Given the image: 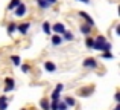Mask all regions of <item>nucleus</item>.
Segmentation results:
<instances>
[{
	"label": "nucleus",
	"mask_w": 120,
	"mask_h": 110,
	"mask_svg": "<svg viewBox=\"0 0 120 110\" xmlns=\"http://www.w3.org/2000/svg\"><path fill=\"white\" fill-rule=\"evenodd\" d=\"M93 49L94 51H100V52H109L111 51V43L106 41V38L103 35H97L96 40H94Z\"/></svg>",
	"instance_id": "nucleus-1"
},
{
	"label": "nucleus",
	"mask_w": 120,
	"mask_h": 110,
	"mask_svg": "<svg viewBox=\"0 0 120 110\" xmlns=\"http://www.w3.org/2000/svg\"><path fill=\"white\" fill-rule=\"evenodd\" d=\"M62 89H64V86H62V84H58V86H56V89L52 92V101H56V102L59 101V95H61Z\"/></svg>",
	"instance_id": "nucleus-2"
},
{
	"label": "nucleus",
	"mask_w": 120,
	"mask_h": 110,
	"mask_svg": "<svg viewBox=\"0 0 120 110\" xmlns=\"http://www.w3.org/2000/svg\"><path fill=\"white\" fill-rule=\"evenodd\" d=\"M82 66L84 67H88V69H96L97 67V61L94 58H87L82 61Z\"/></svg>",
	"instance_id": "nucleus-3"
},
{
	"label": "nucleus",
	"mask_w": 120,
	"mask_h": 110,
	"mask_svg": "<svg viewBox=\"0 0 120 110\" xmlns=\"http://www.w3.org/2000/svg\"><path fill=\"white\" fill-rule=\"evenodd\" d=\"M15 17H23V15H26V5L24 3H20V5L15 8Z\"/></svg>",
	"instance_id": "nucleus-4"
},
{
	"label": "nucleus",
	"mask_w": 120,
	"mask_h": 110,
	"mask_svg": "<svg viewBox=\"0 0 120 110\" xmlns=\"http://www.w3.org/2000/svg\"><path fill=\"white\" fill-rule=\"evenodd\" d=\"M79 15H81V17H82V18H84V20H85V21H87V24H88V26H90V28H93V26H94V20H93V18H91V17H90V15H88V14H87V12H84V11H81V12H79Z\"/></svg>",
	"instance_id": "nucleus-5"
},
{
	"label": "nucleus",
	"mask_w": 120,
	"mask_h": 110,
	"mask_svg": "<svg viewBox=\"0 0 120 110\" xmlns=\"http://www.w3.org/2000/svg\"><path fill=\"white\" fill-rule=\"evenodd\" d=\"M5 83H6V86H5V89H3V90H5V92H9V90H12V89H14V80H12V78H6V80H5Z\"/></svg>",
	"instance_id": "nucleus-6"
},
{
	"label": "nucleus",
	"mask_w": 120,
	"mask_h": 110,
	"mask_svg": "<svg viewBox=\"0 0 120 110\" xmlns=\"http://www.w3.org/2000/svg\"><path fill=\"white\" fill-rule=\"evenodd\" d=\"M52 29L55 31L56 34H64V32H65V26H64L62 23H56V24H53Z\"/></svg>",
	"instance_id": "nucleus-7"
},
{
	"label": "nucleus",
	"mask_w": 120,
	"mask_h": 110,
	"mask_svg": "<svg viewBox=\"0 0 120 110\" xmlns=\"http://www.w3.org/2000/svg\"><path fill=\"white\" fill-rule=\"evenodd\" d=\"M44 69H46L47 72H55L56 70V64L52 61H46L44 63Z\"/></svg>",
	"instance_id": "nucleus-8"
},
{
	"label": "nucleus",
	"mask_w": 120,
	"mask_h": 110,
	"mask_svg": "<svg viewBox=\"0 0 120 110\" xmlns=\"http://www.w3.org/2000/svg\"><path fill=\"white\" fill-rule=\"evenodd\" d=\"M29 28H30V23H21V24H17V29L20 31L21 34H26L27 31H29Z\"/></svg>",
	"instance_id": "nucleus-9"
},
{
	"label": "nucleus",
	"mask_w": 120,
	"mask_h": 110,
	"mask_svg": "<svg viewBox=\"0 0 120 110\" xmlns=\"http://www.w3.org/2000/svg\"><path fill=\"white\" fill-rule=\"evenodd\" d=\"M93 90H94V87H88V89H81L78 93H79L81 96H90L91 93H93Z\"/></svg>",
	"instance_id": "nucleus-10"
},
{
	"label": "nucleus",
	"mask_w": 120,
	"mask_h": 110,
	"mask_svg": "<svg viewBox=\"0 0 120 110\" xmlns=\"http://www.w3.org/2000/svg\"><path fill=\"white\" fill-rule=\"evenodd\" d=\"M37 5H38L41 9H49L50 6H52L49 2H47V0H37Z\"/></svg>",
	"instance_id": "nucleus-11"
},
{
	"label": "nucleus",
	"mask_w": 120,
	"mask_h": 110,
	"mask_svg": "<svg viewBox=\"0 0 120 110\" xmlns=\"http://www.w3.org/2000/svg\"><path fill=\"white\" fill-rule=\"evenodd\" d=\"M62 43V38L59 37V34H55V35H52V45L53 46H59Z\"/></svg>",
	"instance_id": "nucleus-12"
},
{
	"label": "nucleus",
	"mask_w": 120,
	"mask_h": 110,
	"mask_svg": "<svg viewBox=\"0 0 120 110\" xmlns=\"http://www.w3.org/2000/svg\"><path fill=\"white\" fill-rule=\"evenodd\" d=\"M8 96H0V110H6L8 107Z\"/></svg>",
	"instance_id": "nucleus-13"
},
{
	"label": "nucleus",
	"mask_w": 120,
	"mask_h": 110,
	"mask_svg": "<svg viewBox=\"0 0 120 110\" xmlns=\"http://www.w3.org/2000/svg\"><path fill=\"white\" fill-rule=\"evenodd\" d=\"M40 106H41V109H43V110H50V102L47 101L46 98H43L40 101Z\"/></svg>",
	"instance_id": "nucleus-14"
},
{
	"label": "nucleus",
	"mask_w": 120,
	"mask_h": 110,
	"mask_svg": "<svg viewBox=\"0 0 120 110\" xmlns=\"http://www.w3.org/2000/svg\"><path fill=\"white\" fill-rule=\"evenodd\" d=\"M6 31H8L9 35H12V34L17 31V24H15V23H9V24H8V28H6Z\"/></svg>",
	"instance_id": "nucleus-15"
},
{
	"label": "nucleus",
	"mask_w": 120,
	"mask_h": 110,
	"mask_svg": "<svg viewBox=\"0 0 120 110\" xmlns=\"http://www.w3.org/2000/svg\"><path fill=\"white\" fill-rule=\"evenodd\" d=\"M79 29H81V32H82V34H85V35H88V34L91 32V28L88 26V24H82Z\"/></svg>",
	"instance_id": "nucleus-16"
},
{
	"label": "nucleus",
	"mask_w": 120,
	"mask_h": 110,
	"mask_svg": "<svg viewBox=\"0 0 120 110\" xmlns=\"http://www.w3.org/2000/svg\"><path fill=\"white\" fill-rule=\"evenodd\" d=\"M18 5H20V0H11V3L8 5V9L9 11H11V9H15Z\"/></svg>",
	"instance_id": "nucleus-17"
},
{
	"label": "nucleus",
	"mask_w": 120,
	"mask_h": 110,
	"mask_svg": "<svg viewBox=\"0 0 120 110\" xmlns=\"http://www.w3.org/2000/svg\"><path fill=\"white\" fill-rule=\"evenodd\" d=\"M50 31H52V28H50V23H49V21H44V23H43V32L50 34Z\"/></svg>",
	"instance_id": "nucleus-18"
},
{
	"label": "nucleus",
	"mask_w": 120,
	"mask_h": 110,
	"mask_svg": "<svg viewBox=\"0 0 120 110\" xmlns=\"http://www.w3.org/2000/svg\"><path fill=\"white\" fill-rule=\"evenodd\" d=\"M64 102H65L67 106H71V107H73V106H76V101H75L71 96H67V98L64 99Z\"/></svg>",
	"instance_id": "nucleus-19"
},
{
	"label": "nucleus",
	"mask_w": 120,
	"mask_h": 110,
	"mask_svg": "<svg viewBox=\"0 0 120 110\" xmlns=\"http://www.w3.org/2000/svg\"><path fill=\"white\" fill-rule=\"evenodd\" d=\"M11 61H12V64H14V66H20V61H21V60H20V57L12 55L11 57Z\"/></svg>",
	"instance_id": "nucleus-20"
},
{
	"label": "nucleus",
	"mask_w": 120,
	"mask_h": 110,
	"mask_svg": "<svg viewBox=\"0 0 120 110\" xmlns=\"http://www.w3.org/2000/svg\"><path fill=\"white\" fill-rule=\"evenodd\" d=\"M87 48H90V49H93V45H94V38H91V37H88L87 38Z\"/></svg>",
	"instance_id": "nucleus-21"
},
{
	"label": "nucleus",
	"mask_w": 120,
	"mask_h": 110,
	"mask_svg": "<svg viewBox=\"0 0 120 110\" xmlns=\"http://www.w3.org/2000/svg\"><path fill=\"white\" fill-rule=\"evenodd\" d=\"M68 106L65 104V102H58V106H56V110H67Z\"/></svg>",
	"instance_id": "nucleus-22"
},
{
	"label": "nucleus",
	"mask_w": 120,
	"mask_h": 110,
	"mask_svg": "<svg viewBox=\"0 0 120 110\" xmlns=\"http://www.w3.org/2000/svg\"><path fill=\"white\" fill-rule=\"evenodd\" d=\"M64 37H65V40H68V41L75 38V35H73V34H71V32H67V31L64 32Z\"/></svg>",
	"instance_id": "nucleus-23"
},
{
	"label": "nucleus",
	"mask_w": 120,
	"mask_h": 110,
	"mask_svg": "<svg viewBox=\"0 0 120 110\" xmlns=\"http://www.w3.org/2000/svg\"><path fill=\"white\" fill-rule=\"evenodd\" d=\"M103 58H105V60H112V58H114V55H112L111 54V52H103Z\"/></svg>",
	"instance_id": "nucleus-24"
},
{
	"label": "nucleus",
	"mask_w": 120,
	"mask_h": 110,
	"mask_svg": "<svg viewBox=\"0 0 120 110\" xmlns=\"http://www.w3.org/2000/svg\"><path fill=\"white\" fill-rule=\"evenodd\" d=\"M29 66H27V64H23V66H21V70H23L24 72V73H27V72H29Z\"/></svg>",
	"instance_id": "nucleus-25"
},
{
	"label": "nucleus",
	"mask_w": 120,
	"mask_h": 110,
	"mask_svg": "<svg viewBox=\"0 0 120 110\" xmlns=\"http://www.w3.org/2000/svg\"><path fill=\"white\" fill-rule=\"evenodd\" d=\"M116 35H120V26H116Z\"/></svg>",
	"instance_id": "nucleus-26"
},
{
	"label": "nucleus",
	"mask_w": 120,
	"mask_h": 110,
	"mask_svg": "<svg viewBox=\"0 0 120 110\" xmlns=\"http://www.w3.org/2000/svg\"><path fill=\"white\" fill-rule=\"evenodd\" d=\"M114 99H116V101H117V102L120 101V95H119V93H116V96H114Z\"/></svg>",
	"instance_id": "nucleus-27"
},
{
	"label": "nucleus",
	"mask_w": 120,
	"mask_h": 110,
	"mask_svg": "<svg viewBox=\"0 0 120 110\" xmlns=\"http://www.w3.org/2000/svg\"><path fill=\"white\" fill-rule=\"evenodd\" d=\"M78 2H84V3H88L90 0H78Z\"/></svg>",
	"instance_id": "nucleus-28"
},
{
	"label": "nucleus",
	"mask_w": 120,
	"mask_h": 110,
	"mask_svg": "<svg viewBox=\"0 0 120 110\" xmlns=\"http://www.w3.org/2000/svg\"><path fill=\"white\" fill-rule=\"evenodd\" d=\"M114 110H120V106H117V107H116V109H114Z\"/></svg>",
	"instance_id": "nucleus-29"
}]
</instances>
